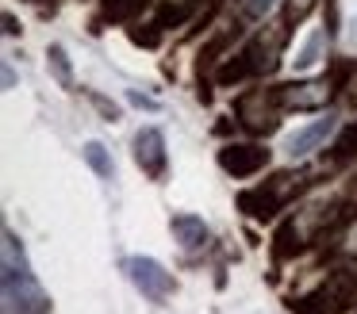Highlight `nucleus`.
<instances>
[{
    "mask_svg": "<svg viewBox=\"0 0 357 314\" xmlns=\"http://www.w3.org/2000/svg\"><path fill=\"white\" fill-rule=\"evenodd\" d=\"M4 314H50V299L31 276L27 253L12 230H4Z\"/></svg>",
    "mask_w": 357,
    "mask_h": 314,
    "instance_id": "f257e3e1",
    "label": "nucleus"
},
{
    "mask_svg": "<svg viewBox=\"0 0 357 314\" xmlns=\"http://www.w3.org/2000/svg\"><path fill=\"white\" fill-rule=\"evenodd\" d=\"M349 295H354V276L338 268L323 288H315V291H307L303 299H296L292 314H346Z\"/></svg>",
    "mask_w": 357,
    "mask_h": 314,
    "instance_id": "f03ea898",
    "label": "nucleus"
},
{
    "mask_svg": "<svg viewBox=\"0 0 357 314\" xmlns=\"http://www.w3.org/2000/svg\"><path fill=\"white\" fill-rule=\"evenodd\" d=\"M234 111H238V123L254 134H273L280 127V104L273 96V88H254V92H242L234 100Z\"/></svg>",
    "mask_w": 357,
    "mask_h": 314,
    "instance_id": "7ed1b4c3",
    "label": "nucleus"
},
{
    "mask_svg": "<svg viewBox=\"0 0 357 314\" xmlns=\"http://www.w3.org/2000/svg\"><path fill=\"white\" fill-rule=\"evenodd\" d=\"M284 42H288V23H273V27L257 31L246 46H242V58L250 61V73L261 77V73H273L280 65V54H284Z\"/></svg>",
    "mask_w": 357,
    "mask_h": 314,
    "instance_id": "20e7f679",
    "label": "nucleus"
},
{
    "mask_svg": "<svg viewBox=\"0 0 357 314\" xmlns=\"http://www.w3.org/2000/svg\"><path fill=\"white\" fill-rule=\"evenodd\" d=\"M123 268H127V276H131V283L150 299V303H165V299L173 295V288H177L173 276L165 272L154 257H127Z\"/></svg>",
    "mask_w": 357,
    "mask_h": 314,
    "instance_id": "39448f33",
    "label": "nucleus"
},
{
    "mask_svg": "<svg viewBox=\"0 0 357 314\" xmlns=\"http://www.w3.org/2000/svg\"><path fill=\"white\" fill-rule=\"evenodd\" d=\"M334 84L331 81H288V84H273L280 111H315L331 100Z\"/></svg>",
    "mask_w": 357,
    "mask_h": 314,
    "instance_id": "423d86ee",
    "label": "nucleus"
},
{
    "mask_svg": "<svg viewBox=\"0 0 357 314\" xmlns=\"http://www.w3.org/2000/svg\"><path fill=\"white\" fill-rule=\"evenodd\" d=\"M269 165V150L257 142H227L223 150H219V168H223L227 176H254L261 173V168Z\"/></svg>",
    "mask_w": 357,
    "mask_h": 314,
    "instance_id": "0eeeda50",
    "label": "nucleus"
},
{
    "mask_svg": "<svg viewBox=\"0 0 357 314\" xmlns=\"http://www.w3.org/2000/svg\"><path fill=\"white\" fill-rule=\"evenodd\" d=\"M135 161H139V168L150 176V180H162L165 168H169V153H165L162 130L142 127L139 134H135Z\"/></svg>",
    "mask_w": 357,
    "mask_h": 314,
    "instance_id": "6e6552de",
    "label": "nucleus"
},
{
    "mask_svg": "<svg viewBox=\"0 0 357 314\" xmlns=\"http://www.w3.org/2000/svg\"><path fill=\"white\" fill-rule=\"evenodd\" d=\"M280 203H284L280 184H257V188L238 191V211L250 214V219H257V222H269L273 214L280 211Z\"/></svg>",
    "mask_w": 357,
    "mask_h": 314,
    "instance_id": "1a4fd4ad",
    "label": "nucleus"
},
{
    "mask_svg": "<svg viewBox=\"0 0 357 314\" xmlns=\"http://www.w3.org/2000/svg\"><path fill=\"white\" fill-rule=\"evenodd\" d=\"M169 230H173V237H177V245L188 253L208 245V226H204V219H196V214H173Z\"/></svg>",
    "mask_w": 357,
    "mask_h": 314,
    "instance_id": "9d476101",
    "label": "nucleus"
},
{
    "mask_svg": "<svg viewBox=\"0 0 357 314\" xmlns=\"http://www.w3.org/2000/svg\"><path fill=\"white\" fill-rule=\"evenodd\" d=\"M331 130H334V119H331V115H326V119H315L311 127L296 130V134L288 138V153H292V157H303V153H311L315 146H323Z\"/></svg>",
    "mask_w": 357,
    "mask_h": 314,
    "instance_id": "9b49d317",
    "label": "nucleus"
},
{
    "mask_svg": "<svg viewBox=\"0 0 357 314\" xmlns=\"http://www.w3.org/2000/svg\"><path fill=\"white\" fill-rule=\"evenodd\" d=\"M196 12H200V0H169V4L158 8L154 19L162 23V31H169V27H185Z\"/></svg>",
    "mask_w": 357,
    "mask_h": 314,
    "instance_id": "f8f14e48",
    "label": "nucleus"
},
{
    "mask_svg": "<svg viewBox=\"0 0 357 314\" xmlns=\"http://www.w3.org/2000/svg\"><path fill=\"white\" fill-rule=\"evenodd\" d=\"M300 249H303V237H300V230H296V222H280L277 237H273V257L288 260V257H296Z\"/></svg>",
    "mask_w": 357,
    "mask_h": 314,
    "instance_id": "ddd939ff",
    "label": "nucleus"
},
{
    "mask_svg": "<svg viewBox=\"0 0 357 314\" xmlns=\"http://www.w3.org/2000/svg\"><path fill=\"white\" fill-rule=\"evenodd\" d=\"M246 77H254V73H250V61L242 58V50H238V54H231V58H227L223 65L215 69V81L223 84V88H231V84H242Z\"/></svg>",
    "mask_w": 357,
    "mask_h": 314,
    "instance_id": "4468645a",
    "label": "nucleus"
},
{
    "mask_svg": "<svg viewBox=\"0 0 357 314\" xmlns=\"http://www.w3.org/2000/svg\"><path fill=\"white\" fill-rule=\"evenodd\" d=\"M150 8V0H104V15L116 23H135Z\"/></svg>",
    "mask_w": 357,
    "mask_h": 314,
    "instance_id": "2eb2a0df",
    "label": "nucleus"
},
{
    "mask_svg": "<svg viewBox=\"0 0 357 314\" xmlns=\"http://www.w3.org/2000/svg\"><path fill=\"white\" fill-rule=\"evenodd\" d=\"M326 157H331L334 165H342V161L357 157V123H349V127L342 130L338 138H334V146H331V153H326Z\"/></svg>",
    "mask_w": 357,
    "mask_h": 314,
    "instance_id": "dca6fc26",
    "label": "nucleus"
},
{
    "mask_svg": "<svg viewBox=\"0 0 357 314\" xmlns=\"http://www.w3.org/2000/svg\"><path fill=\"white\" fill-rule=\"evenodd\" d=\"M127 35H131L135 46H146V50H154V46L162 42V23H158V19H150V23H139V19H135L131 27H127Z\"/></svg>",
    "mask_w": 357,
    "mask_h": 314,
    "instance_id": "f3484780",
    "label": "nucleus"
},
{
    "mask_svg": "<svg viewBox=\"0 0 357 314\" xmlns=\"http://www.w3.org/2000/svg\"><path fill=\"white\" fill-rule=\"evenodd\" d=\"M85 161H89V168H93L100 180H112V173H116V165H112V157H108V150H104L100 142H89L85 146Z\"/></svg>",
    "mask_w": 357,
    "mask_h": 314,
    "instance_id": "a211bd4d",
    "label": "nucleus"
},
{
    "mask_svg": "<svg viewBox=\"0 0 357 314\" xmlns=\"http://www.w3.org/2000/svg\"><path fill=\"white\" fill-rule=\"evenodd\" d=\"M47 61H50V69H54L58 84H62V88H73V69H70V58H66L62 46H50V50H47Z\"/></svg>",
    "mask_w": 357,
    "mask_h": 314,
    "instance_id": "6ab92c4d",
    "label": "nucleus"
},
{
    "mask_svg": "<svg viewBox=\"0 0 357 314\" xmlns=\"http://www.w3.org/2000/svg\"><path fill=\"white\" fill-rule=\"evenodd\" d=\"M311 8H315V0H288V4H284V23H288V27H292V23H300Z\"/></svg>",
    "mask_w": 357,
    "mask_h": 314,
    "instance_id": "aec40b11",
    "label": "nucleus"
},
{
    "mask_svg": "<svg viewBox=\"0 0 357 314\" xmlns=\"http://www.w3.org/2000/svg\"><path fill=\"white\" fill-rule=\"evenodd\" d=\"M277 4V0H242V19H265V12Z\"/></svg>",
    "mask_w": 357,
    "mask_h": 314,
    "instance_id": "412c9836",
    "label": "nucleus"
},
{
    "mask_svg": "<svg viewBox=\"0 0 357 314\" xmlns=\"http://www.w3.org/2000/svg\"><path fill=\"white\" fill-rule=\"evenodd\" d=\"M93 104L100 107L104 115H108V123H112V119H116V115H119V111H116V104H108V100H104V96H93Z\"/></svg>",
    "mask_w": 357,
    "mask_h": 314,
    "instance_id": "4be33fe9",
    "label": "nucleus"
},
{
    "mask_svg": "<svg viewBox=\"0 0 357 314\" xmlns=\"http://www.w3.org/2000/svg\"><path fill=\"white\" fill-rule=\"evenodd\" d=\"M4 35H20V27H16V15H4Z\"/></svg>",
    "mask_w": 357,
    "mask_h": 314,
    "instance_id": "5701e85b",
    "label": "nucleus"
}]
</instances>
